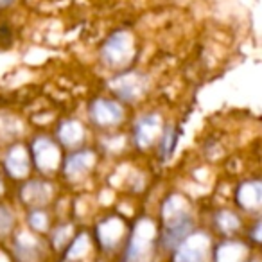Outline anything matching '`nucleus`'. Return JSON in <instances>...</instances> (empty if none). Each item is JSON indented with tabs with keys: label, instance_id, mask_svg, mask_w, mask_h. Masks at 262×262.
I'll use <instances>...</instances> for the list:
<instances>
[{
	"label": "nucleus",
	"instance_id": "15",
	"mask_svg": "<svg viewBox=\"0 0 262 262\" xmlns=\"http://www.w3.org/2000/svg\"><path fill=\"white\" fill-rule=\"evenodd\" d=\"M221 250L225 253H228V258H223L219 262H237L241 255H243V246H239V244H225Z\"/></svg>",
	"mask_w": 262,
	"mask_h": 262
},
{
	"label": "nucleus",
	"instance_id": "13",
	"mask_svg": "<svg viewBox=\"0 0 262 262\" xmlns=\"http://www.w3.org/2000/svg\"><path fill=\"white\" fill-rule=\"evenodd\" d=\"M176 140H178V137H176L174 129L167 127V129L164 131V135H162V157L164 158L171 157V153L176 147Z\"/></svg>",
	"mask_w": 262,
	"mask_h": 262
},
{
	"label": "nucleus",
	"instance_id": "18",
	"mask_svg": "<svg viewBox=\"0 0 262 262\" xmlns=\"http://www.w3.org/2000/svg\"><path fill=\"white\" fill-rule=\"evenodd\" d=\"M13 0H0V6H8V4H11Z\"/></svg>",
	"mask_w": 262,
	"mask_h": 262
},
{
	"label": "nucleus",
	"instance_id": "11",
	"mask_svg": "<svg viewBox=\"0 0 262 262\" xmlns=\"http://www.w3.org/2000/svg\"><path fill=\"white\" fill-rule=\"evenodd\" d=\"M8 169L11 171V174H15V176H24L27 172V157L22 147H15V149L9 153Z\"/></svg>",
	"mask_w": 262,
	"mask_h": 262
},
{
	"label": "nucleus",
	"instance_id": "10",
	"mask_svg": "<svg viewBox=\"0 0 262 262\" xmlns=\"http://www.w3.org/2000/svg\"><path fill=\"white\" fill-rule=\"evenodd\" d=\"M239 201L246 208H257L260 205V185L257 182L244 185L239 192Z\"/></svg>",
	"mask_w": 262,
	"mask_h": 262
},
{
	"label": "nucleus",
	"instance_id": "7",
	"mask_svg": "<svg viewBox=\"0 0 262 262\" xmlns=\"http://www.w3.org/2000/svg\"><path fill=\"white\" fill-rule=\"evenodd\" d=\"M158 129H160V119L157 115L144 117L139 124H137V142L139 146L146 147L153 142V139L157 137Z\"/></svg>",
	"mask_w": 262,
	"mask_h": 262
},
{
	"label": "nucleus",
	"instance_id": "16",
	"mask_svg": "<svg viewBox=\"0 0 262 262\" xmlns=\"http://www.w3.org/2000/svg\"><path fill=\"white\" fill-rule=\"evenodd\" d=\"M11 225H13V215L6 208H0V235L8 233L11 230Z\"/></svg>",
	"mask_w": 262,
	"mask_h": 262
},
{
	"label": "nucleus",
	"instance_id": "12",
	"mask_svg": "<svg viewBox=\"0 0 262 262\" xmlns=\"http://www.w3.org/2000/svg\"><path fill=\"white\" fill-rule=\"evenodd\" d=\"M81 135H83V129H81V126L76 122H65L59 127V139H61V142L67 144V146H72V144L79 142Z\"/></svg>",
	"mask_w": 262,
	"mask_h": 262
},
{
	"label": "nucleus",
	"instance_id": "2",
	"mask_svg": "<svg viewBox=\"0 0 262 262\" xmlns=\"http://www.w3.org/2000/svg\"><path fill=\"white\" fill-rule=\"evenodd\" d=\"M208 241L203 235H194L174 255V262H207Z\"/></svg>",
	"mask_w": 262,
	"mask_h": 262
},
{
	"label": "nucleus",
	"instance_id": "5",
	"mask_svg": "<svg viewBox=\"0 0 262 262\" xmlns=\"http://www.w3.org/2000/svg\"><path fill=\"white\" fill-rule=\"evenodd\" d=\"M92 115L99 124H117L122 119V108L112 101H97L92 106Z\"/></svg>",
	"mask_w": 262,
	"mask_h": 262
},
{
	"label": "nucleus",
	"instance_id": "8",
	"mask_svg": "<svg viewBox=\"0 0 262 262\" xmlns=\"http://www.w3.org/2000/svg\"><path fill=\"white\" fill-rule=\"evenodd\" d=\"M34 155H45V158L36 157V162L41 169L56 167V158H58L56 157V147L52 146L49 140H45V139L36 140V144H34Z\"/></svg>",
	"mask_w": 262,
	"mask_h": 262
},
{
	"label": "nucleus",
	"instance_id": "1",
	"mask_svg": "<svg viewBox=\"0 0 262 262\" xmlns=\"http://www.w3.org/2000/svg\"><path fill=\"white\" fill-rule=\"evenodd\" d=\"M165 232H164V243L165 246H174L178 244L187 232L190 230V217L185 208H172L171 205H165Z\"/></svg>",
	"mask_w": 262,
	"mask_h": 262
},
{
	"label": "nucleus",
	"instance_id": "14",
	"mask_svg": "<svg viewBox=\"0 0 262 262\" xmlns=\"http://www.w3.org/2000/svg\"><path fill=\"white\" fill-rule=\"evenodd\" d=\"M217 225H219V228L225 230V232H232V230H235L237 226H239V221H237L235 215L230 214V212H223L217 217Z\"/></svg>",
	"mask_w": 262,
	"mask_h": 262
},
{
	"label": "nucleus",
	"instance_id": "6",
	"mask_svg": "<svg viewBox=\"0 0 262 262\" xmlns=\"http://www.w3.org/2000/svg\"><path fill=\"white\" fill-rule=\"evenodd\" d=\"M151 251V233H140L139 226H137V235H133L127 250V262H142Z\"/></svg>",
	"mask_w": 262,
	"mask_h": 262
},
{
	"label": "nucleus",
	"instance_id": "9",
	"mask_svg": "<svg viewBox=\"0 0 262 262\" xmlns=\"http://www.w3.org/2000/svg\"><path fill=\"white\" fill-rule=\"evenodd\" d=\"M92 162H94V155L76 153L67 160L65 171L69 176H81L83 172H86L92 167Z\"/></svg>",
	"mask_w": 262,
	"mask_h": 262
},
{
	"label": "nucleus",
	"instance_id": "3",
	"mask_svg": "<svg viewBox=\"0 0 262 262\" xmlns=\"http://www.w3.org/2000/svg\"><path fill=\"white\" fill-rule=\"evenodd\" d=\"M113 90L126 101H133L139 99L146 90V79L139 74H127V76H120L112 83Z\"/></svg>",
	"mask_w": 262,
	"mask_h": 262
},
{
	"label": "nucleus",
	"instance_id": "4",
	"mask_svg": "<svg viewBox=\"0 0 262 262\" xmlns=\"http://www.w3.org/2000/svg\"><path fill=\"white\" fill-rule=\"evenodd\" d=\"M127 38L124 34H117L106 43L104 58L110 61V65H124L129 58V45Z\"/></svg>",
	"mask_w": 262,
	"mask_h": 262
},
{
	"label": "nucleus",
	"instance_id": "17",
	"mask_svg": "<svg viewBox=\"0 0 262 262\" xmlns=\"http://www.w3.org/2000/svg\"><path fill=\"white\" fill-rule=\"evenodd\" d=\"M31 225L38 230H43L47 226V217H45L43 212H33L31 214Z\"/></svg>",
	"mask_w": 262,
	"mask_h": 262
}]
</instances>
